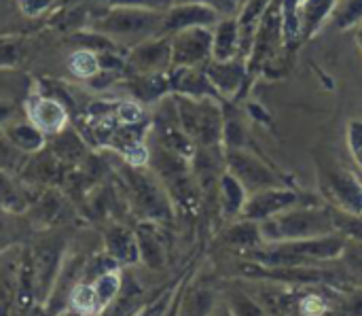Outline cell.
<instances>
[{
    "label": "cell",
    "instance_id": "obj_11",
    "mask_svg": "<svg viewBox=\"0 0 362 316\" xmlns=\"http://www.w3.org/2000/svg\"><path fill=\"white\" fill-rule=\"evenodd\" d=\"M221 19L223 17L206 4L182 0L163 13V34H176L189 28H214Z\"/></svg>",
    "mask_w": 362,
    "mask_h": 316
},
{
    "label": "cell",
    "instance_id": "obj_39",
    "mask_svg": "<svg viewBox=\"0 0 362 316\" xmlns=\"http://www.w3.org/2000/svg\"><path fill=\"white\" fill-rule=\"evenodd\" d=\"M59 316H78V315H74V312H70V310H66V312H62Z\"/></svg>",
    "mask_w": 362,
    "mask_h": 316
},
{
    "label": "cell",
    "instance_id": "obj_22",
    "mask_svg": "<svg viewBox=\"0 0 362 316\" xmlns=\"http://www.w3.org/2000/svg\"><path fill=\"white\" fill-rule=\"evenodd\" d=\"M138 244H140V259L146 266H151V268L163 266V261H165L163 244L151 227H142L138 232Z\"/></svg>",
    "mask_w": 362,
    "mask_h": 316
},
{
    "label": "cell",
    "instance_id": "obj_32",
    "mask_svg": "<svg viewBox=\"0 0 362 316\" xmlns=\"http://www.w3.org/2000/svg\"><path fill=\"white\" fill-rule=\"evenodd\" d=\"M348 149L356 162V166L362 170V121L352 119L348 125Z\"/></svg>",
    "mask_w": 362,
    "mask_h": 316
},
{
    "label": "cell",
    "instance_id": "obj_33",
    "mask_svg": "<svg viewBox=\"0 0 362 316\" xmlns=\"http://www.w3.org/2000/svg\"><path fill=\"white\" fill-rule=\"evenodd\" d=\"M70 66H72V70H74L76 74L91 77L93 72H98L100 62H98V57H95L93 53H89V51H78V53L72 57Z\"/></svg>",
    "mask_w": 362,
    "mask_h": 316
},
{
    "label": "cell",
    "instance_id": "obj_31",
    "mask_svg": "<svg viewBox=\"0 0 362 316\" xmlns=\"http://www.w3.org/2000/svg\"><path fill=\"white\" fill-rule=\"evenodd\" d=\"M187 2H202L214 9L221 17H238L244 9L246 0H187Z\"/></svg>",
    "mask_w": 362,
    "mask_h": 316
},
{
    "label": "cell",
    "instance_id": "obj_9",
    "mask_svg": "<svg viewBox=\"0 0 362 316\" xmlns=\"http://www.w3.org/2000/svg\"><path fill=\"white\" fill-rule=\"evenodd\" d=\"M301 196L284 185V187H269V189H261V191H255L246 198V204L242 208V219L246 221H255V223H263L297 204H301Z\"/></svg>",
    "mask_w": 362,
    "mask_h": 316
},
{
    "label": "cell",
    "instance_id": "obj_10",
    "mask_svg": "<svg viewBox=\"0 0 362 316\" xmlns=\"http://www.w3.org/2000/svg\"><path fill=\"white\" fill-rule=\"evenodd\" d=\"M204 70L208 79L212 81L216 94L221 100H233L244 96V87L248 85V68L244 60H229V62H216L210 60L204 64Z\"/></svg>",
    "mask_w": 362,
    "mask_h": 316
},
{
    "label": "cell",
    "instance_id": "obj_12",
    "mask_svg": "<svg viewBox=\"0 0 362 316\" xmlns=\"http://www.w3.org/2000/svg\"><path fill=\"white\" fill-rule=\"evenodd\" d=\"M129 187H132V198L136 204V210L146 217L148 221H165L172 217L170 204L163 196V191L144 174L132 172L129 174Z\"/></svg>",
    "mask_w": 362,
    "mask_h": 316
},
{
    "label": "cell",
    "instance_id": "obj_15",
    "mask_svg": "<svg viewBox=\"0 0 362 316\" xmlns=\"http://www.w3.org/2000/svg\"><path fill=\"white\" fill-rule=\"evenodd\" d=\"M170 85L180 96H189V98H216V100H221V96L216 94L212 81L208 79L204 66H195V68H172V72H170Z\"/></svg>",
    "mask_w": 362,
    "mask_h": 316
},
{
    "label": "cell",
    "instance_id": "obj_25",
    "mask_svg": "<svg viewBox=\"0 0 362 316\" xmlns=\"http://www.w3.org/2000/svg\"><path fill=\"white\" fill-rule=\"evenodd\" d=\"M36 125L45 128V130H57L64 123V108L57 102L51 100H42L34 104V113H32Z\"/></svg>",
    "mask_w": 362,
    "mask_h": 316
},
{
    "label": "cell",
    "instance_id": "obj_17",
    "mask_svg": "<svg viewBox=\"0 0 362 316\" xmlns=\"http://www.w3.org/2000/svg\"><path fill=\"white\" fill-rule=\"evenodd\" d=\"M339 0H305L299 9V19H301V40L312 38L333 15L337 9Z\"/></svg>",
    "mask_w": 362,
    "mask_h": 316
},
{
    "label": "cell",
    "instance_id": "obj_37",
    "mask_svg": "<svg viewBox=\"0 0 362 316\" xmlns=\"http://www.w3.org/2000/svg\"><path fill=\"white\" fill-rule=\"evenodd\" d=\"M212 316H233V315H231V310L227 308V304H223V306L214 308V312H212Z\"/></svg>",
    "mask_w": 362,
    "mask_h": 316
},
{
    "label": "cell",
    "instance_id": "obj_5",
    "mask_svg": "<svg viewBox=\"0 0 362 316\" xmlns=\"http://www.w3.org/2000/svg\"><path fill=\"white\" fill-rule=\"evenodd\" d=\"M225 170L244 185L248 196L261 189L288 185V181L274 166L248 149H225Z\"/></svg>",
    "mask_w": 362,
    "mask_h": 316
},
{
    "label": "cell",
    "instance_id": "obj_2",
    "mask_svg": "<svg viewBox=\"0 0 362 316\" xmlns=\"http://www.w3.org/2000/svg\"><path fill=\"white\" fill-rule=\"evenodd\" d=\"M263 244L286 242V240H305L335 234L333 213L325 206L297 204L263 223H259Z\"/></svg>",
    "mask_w": 362,
    "mask_h": 316
},
{
    "label": "cell",
    "instance_id": "obj_20",
    "mask_svg": "<svg viewBox=\"0 0 362 316\" xmlns=\"http://www.w3.org/2000/svg\"><path fill=\"white\" fill-rule=\"evenodd\" d=\"M223 240H225L229 247L240 249V251H252V249H257V247H261V244H263L259 223H255V221H246V219H242L240 223L231 225V227L225 232Z\"/></svg>",
    "mask_w": 362,
    "mask_h": 316
},
{
    "label": "cell",
    "instance_id": "obj_41",
    "mask_svg": "<svg viewBox=\"0 0 362 316\" xmlns=\"http://www.w3.org/2000/svg\"><path fill=\"white\" fill-rule=\"evenodd\" d=\"M13 316H17V315H13Z\"/></svg>",
    "mask_w": 362,
    "mask_h": 316
},
{
    "label": "cell",
    "instance_id": "obj_4",
    "mask_svg": "<svg viewBox=\"0 0 362 316\" xmlns=\"http://www.w3.org/2000/svg\"><path fill=\"white\" fill-rule=\"evenodd\" d=\"M95 28L108 36L129 43H142L163 34V13L155 9H138V6H115L108 11Z\"/></svg>",
    "mask_w": 362,
    "mask_h": 316
},
{
    "label": "cell",
    "instance_id": "obj_6",
    "mask_svg": "<svg viewBox=\"0 0 362 316\" xmlns=\"http://www.w3.org/2000/svg\"><path fill=\"white\" fill-rule=\"evenodd\" d=\"M320 187L333 208L362 215V181L344 166H320Z\"/></svg>",
    "mask_w": 362,
    "mask_h": 316
},
{
    "label": "cell",
    "instance_id": "obj_35",
    "mask_svg": "<svg viewBox=\"0 0 362 316\" xmlns=\"http://www.w3.org/2000/svg\"><path fill=\"white\" fill-rule=\"evenodd\" d=\"M110 6H138V9H155L161 11L170 6V0H102Z\"/></svg>",
    "mask_w": 362,
    "mask_h": 316
},
{
    "label": "cell",
    "instance_id": "obj_19",
    "mask_svg": "<svg viewBox=\"0 0 362 316\" xmlns=\"http://www.w3.org/2000/svg\"><path fill=\"white\" fill-rule=\"evenodd\" d=\"M214 291L208 285H193L191 289H187L182 302H180V310L178 316H212L214 312Z\"/></svg>",
    "mask_w": 362,
    "mask_h": 316
},
{
    "label": "cell",
    "instance_id": "obj_13",
    "mask_svg": "<svg viewBox=\"0 0 362 316\" xmlns=\"http://www.w3.org/2000/svg\"><path fill=\"white\" fill-rule=\"evenodd\" d=\"M129 64L140 74L168 72V68H172V40L170 38H159V36L142 40L132 51Z\"/></svg>",
    "mask_w": 362,
    "mask_h": 316
},
{
    "label": "cell",
    "instance_id": "obj_16",
    "mask_svg": "<svg viewBox=\"0 0 362 316\" xmlns=\"http://www.w3.org/2000/svg\"><path fill=\"white\" fill-rule=\"evenodd\" d=\"M104 247L106 255L117 264V266H132L140 261V244H138V234L123 225H112L104 234Z\"/></svg>",
    "mask_w": 362,
    "mask_h": 316
},
{
    "label": "cell",
    "instance_id": "obj_36",
    "mask_svg": "<svg viewBox=\"0 0 362 316\" xmlns=\"http://www.w3.org/2000/svg\"><path fill=\"white\" fill-rule=\"evenodd\" d=\"M49 2H51V0H21V4H23V11H25V13H30V15H36V13H40L45 6H49Z\"/></svg>",
    "mask_w": 362,
    "mask_h": 316
},
{
    "label": "cell",
    "instance_id": "obj_24",
    "mask_svg": "<svg viewBox=\"0 0 362 316\" xmlns=\"http://www.w3.org/2000/svg\"><path fill=\"white\" fill-rule=\"evenodd\" d=\"M227 308L233 316H269L263 304L250 298L244 291H229L227 293Z\"/></svg>",
    "mask_w": 362,
    "mask_h": 316
},
{
    "label": "cell",
    "instance_id": "obj_8",
    "mask_svg": "<svg viewBox=\"0 0 362 316\" xmlns=\"http://www.w3.org/2000/svg\"><path fill=\"white\" fill-rule=\"evenodd\" d=\"M172 36V68H195L212 60V28H189Z\"/></svg>",
    "mask_w": 362,
    "mask_h": 316
},
{
    "label": "cell",
    "instance_id": "obj_3",
    "mask_svg": "<svg viewBox=\"0 0 362 316\" xmlns=\"http://www.w3.org/2000/svg\"><path fill=\"white\" fill-rule=\"evenodd\" d=\"M176 117H178L180 130L193 140V145H199L202 149L223 147L225 113H223L221 100L178 96Z\"/></svg>",
    "mask_w": 362,
    "mask_h": 316
},
{
    "label": "cell",
    "instance_id": "obj_7",
    "mask_svg": "<svg viewBox=\"0 0 362 316\" xmlns=\"http://www.w3.org/2000/svg\"><path fill=\"white\" fill-rule=\"evenodd\" d=\"M30 253V264H32V276H34V291H36V302L47 304L53 287L57 283V276L64 266V244L57 240H45L32 249Z\"/></svg>",
    "mask_w": 362,
    "mask_h": 316
},
{
    "label": "cell",
    "instance_id": "obj_34",
    "mask_svg": "<svg viewBox=\"0 0 362 316\" xmlns=\"http://www.w3.org/2000/svg\"><path fill=\"white\" fill-rule=\"evenodd\" d=\"M36 213L40 215V221L42 223H49L55 219V215L59 213V202L55 200V196H45L38 204H36Z\"/></svg>",
    "mask_w": 362,
    "mask_h": 316
},
{
    "label": "cell",
    "instance_id": "obj_27",
    "mask_svg": "<svg viewBox=\"0 0 362 316\" xmlns=\"http://www.w3.org/2000/svg\"><path fill=\"white\" fill-rule=\"evenodd\" d=\"M331 213H333L335 230L339 234H344L350 240L362 242V215H348V213H341V210H337L333 206H331Z\"/></svg>",
    "mask_w": 362,
    "mask_h": 316
},
{
    "label": "cell",
    "instance_id": "obj_28",
    "mask_svg": "<svg viewBox=\"0 0 362 316\" xmlns=\"http://www.w3.org/2000/svg\"><path fill=\"white\" fill-rule=\"evenodd\" d=\"M333 316H362V289L341 295L335 302Z\"/></svg>",
    "mask_w": 362,
    "mask_h": 316
},
{
    "label": "cell",
    "instance_id": "obj_26",
    "mask_svg": "<svg viewBox=\"0 0 362 316\" xmlns=\"http://www.w3.org/2000/svg\"><path fill=\"white\" fill-rule=\"evenodd\" d=\"M333 21L339 30H350L362 23V0H339L333 11Z\"/></svg>",
    "mask_w": 362,
    "mask_h": 316
},
{
    "label": "cell",
    "instance_id": "obj_30",
    "mask_svg": "<svg viewBox=\"0 0 362 316\" xmlns=\"http://www.w3.org/2000/svg\"><path fill=\"white\" fill-rule=\"evenodd\" d=\"M19 166H21L19 151L15 149V145L11 140L0 136V170L13 172V170H19Z\"/></svg>",
    "mask_w": 362,
    "mask_h": 316
},
{
    "label": "cell",
    "instance_id": "obj_14",
    "mask_svg": "<svg viewBox=\"0 0 362 316\" xmlns=\"http://www.w3.org/2000/svg\"><path fill=\"white\" fill-rule=\"evenodd\" d=\"M242 60V30L238 17H223L212 30V60Z\"/></svg>",
    "mask_w": 362,
    "mask_h": 316
},
{
    "label": "cell",
    "instance_id": "obj_21",
    "mask_svg": "<svg viewBox=\"0 0 362 316\" xmlns=\"http://www.w3.org/2000/svg\"><path fill=\"white\" fill-rule=\"evenodd\" d=\"M93 291H95V298L100 302V308L102 312L121 295L123 291V278L119 274V268L115 270H108V272H102L100 276H95L93 281H89Z\"/></svg>",
    "mask_w": 362,
    "mask_h": 316
},
{
    "label": "cell",
    "instance_id": "obj_23",
    "mask_svg": "<svg viewBox=\"0 0 362 316\" xmlns=\"http://www.w3.org/2000/svg\"><path fill=\"white\" fill-rule=\"evenodd\" d=\"M339 261L344 266L346 278L362 285V242L348 238L346 247H344V251L339 255Z\"/></svg>",
    "mask_w": 362,
    "mask_h": 316
},
{
    "label": "cell",
    "instance_id": "obj_29",
    "mask_svg": "<svg viewBox=\"0 0 362 316\" xmlns=\"http://www.w3.org/2000/svg\"><path fill=\"white\" fill-rule=\"evenodd\" d=\"M11 142L23 151H34L40 147V134L32 125H19L11 132Z\"/></svg>",
    "mask_w": 362,
    "mask_h": 316
},
{
    "label": "cell",
    "instance_id": "obj_38",
    "mask_svg": "<svg viewBox=\"0 0 362 316\" xmlns=\"http://www.w3.org/2000/svg\"><path fill=\"white\" fill-rule=\"evenodd\" d=\"M356 45H358V49L362 51V23L361 28H358V32H356Z\"/></svg>",
    "mask_w": 362,
    "mask_h": 316
},
{
    "label": "cell",
    "instance_id": "obj_18",
    "mask_svg": "<svg viewBox=\"0 0 362 316\" xmlns=\"http://www.w3.org/2000/svg\"><path fill=\"white\" fill-rule=\"evenodd\" d=\"M218 196L223 200V213L225 217H240L242 208L246 204L248 191L244 189V185L231 174V172H223L218 179Z\"/></svg>",
    "mask_w": 362,
    "mask_h": 316
},
{
    "label": "cell",
    "instance_id": "obj_40",
    "mask_svg": "<svg viewBox=\"0 0 362 316\" xmlns=\"http://www.w3.org/2000/svg\"><path fill=\"white\" fill-rule=\"evenodd\" d=\"M4 113H6V108H0V117H2Z\"/></svg>",
    "mask_w": 362,
    "mask_h": 316
},
{
    "label": "cell",
    "instance_id": "obj_1",
    "mask_svg": "<svg viewBox=\"0 0 362 316\" xmlns=\"http://www.w3.org/2000/svg\"><path fill=\"white\" fill-rule=\"evenodd\" d=\"M346 236L335 232L320 238L305 240H286L274 244H261L248 251V257L263 268H312L325 261H337L344 247Z\"/></svg>",
    "mask_w": 362,
    "mask_h": 316
}]
</instances>
